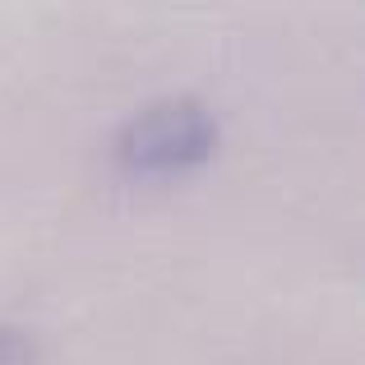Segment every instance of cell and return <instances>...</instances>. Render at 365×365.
<instances>
[{
    "mask_svg": "<svg viewBox=\"0 0 365 365\" xmlns=\"http://www.w3.org/2000/svg\"><path fill=\"white\" fill-rule=\"evenodd\" d=\"M0 365H37L33 338L19 329H0Z\"/></svg>",
    "mask_w": 365,
    "mask_h": 365,
    "instance_id": "2",
    "label": "cell"
},
{
    "mask_svg": "<svg viewBox=\"0 0 365 365\" xmlns=\"http://www.w3.org/2000/svg\"><path fill=\"white\" fill-rule=\"evenodd\" d=\"M217 148V120L195 98H167L143 107L116 134V162L134 176H180L204 167Z\"/></svg>",
    "mask_w": 365,
    "mask_h": 365,
    "instance_id": "1",
    "label": "cell"
}]
</instances>
